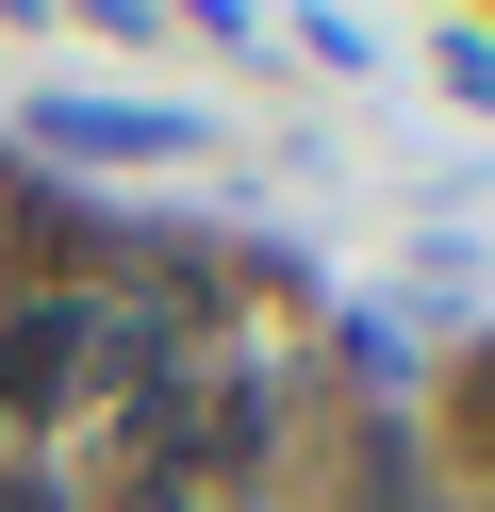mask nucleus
<instances>
[{
  "label": "nucleus",
  "instance_id": "f257e3e1",
  "mask_svg": "<svg viewBox=\"0 0 495 512\" xmlns=\"http://www.w3.org/2000/svg\"><path fill=\"white\" fill-rule=\"evenodd\" d=\"M462 446H479V463H495V347H479V364H462Z\"/></svg>",
  "mask_w": 495,
  "mask_h": 512
},
{
  "label": "nucleus",
  "instance_id": "f03ea898",
  "mask_svg": "<svg viewBox=\"0 0 495 512\" xmlns=\"http://www.w3.org/2000/svg\"><path fill=\"white\" fill-rule=\"evenodd\" d=\"M0 512H66V496H50V479H0Z\"/></svg>",
  "mask_w": 495,
  "mask_h": 512
},
{
  "label": "nucleus",
  "instance_id": "7ed1b4c3",
  "mask_svg": "<svg viewBox=\"0 0 495 512\" xmlns=\"http://www.w3.org/2000/svg\"><path fill=\"white\" fill-rule=\"evenodd\" d=\"M132 512H182V479H132Z\"/></svg>",
  "mask_w": 495,
  "mask_h": 512
}]
</instances>
